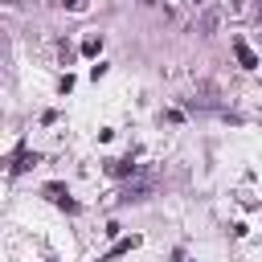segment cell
<instances>
[{
  "label": "cell",
  "instance_id": "6da1fadb",
  "mask_svg": "<svg viewBox=\"0 0 262 262\" xmlns=\"http://www.w3.org/2000/svg\"><path fill=\"white\" fill-rule=\"evenodd\" d=\"M233 53H237V61H242L246 70H258V53H254L246 41H233Z\"/></svg>",
  "mask_w": 262,
  "mask_h": 262
},
{
  "label": "cell",
  "instance_id": "7a4b0ae2",
  "mask_svg": "<svg viewBox=\"0 0 262 262\" xmlns=\"http://www.w3.org/2000/svg\"><path fill=\"white\" fill-rule=\"evenodd\" d=\"M106 172H111V176H127V172H135V164H127V160H111Z\"/></svg>",
  "mask_w": 262,
  "mask_h": 262
},
{
  "label": "cell",
  "instance_id": "3957f363",
  "mask_svg": "<svg viewBox=\"0 0 262 262\" xmlns=\"http://www.w3.org/2000/svg\"><path fill=\"white\" fill-rule=\"evenodd\" d=\"M98 49H102V37H94V33H90V37L82 41V53H86V57H94Z\"/></svg>",
  "mask_w": 262,
  "mask_h": 262
},
{
  "label": "cell",
  "instance_id": "277c9868",
  "mask_svg": "<svg viewBox=\"0 0 262 262\" xmlns=\"http://www.w3.org/2000/svg\"><path fill=\"white\" fill-rule=\"evenodd\" d=\"M61 4H66V8H74V12H78V8H86V0H61Z\"/></svg>",
  "mask_w": 262,
  "mask_h": 262
}]
</instances>
